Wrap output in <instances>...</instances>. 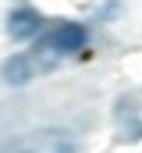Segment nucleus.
I'll list each match as a JSON object with an SVG mask.
<instances>
[{
    "instance_id": "nucleus-3",
    "label": "nucleus",
    "mask_w": 142,
    "mask_h": 153,
    "mask_svg": "<svg viewBox=\"0 0 142 153\" xmlns=\"http://www.w3.org/2000/svg\"><path fill=\"white\" fill-rule=\"evenodd\" d=\"M32 75H36V64H32L29 53H14V57L4 64V78H7L11 85H29Z\"/></svg>"
},
{
    "instance_id": "nucleus-2",
    "label": "nucleus",
    "mask_w": 142,
    "mask_h": 153,
    "mask_svg": "<svg viewBox=\"0 0 142 153\" xmlns=\"http://www.w3.org/2000/svg\"><path fill=\"white\" fill-rule=\"evenodd\" d=\"M7 32H11V39H32L43 32V18H39V11H32V7H14L11 14H7Z\"/></svg>"
},
{
    "instance_id": "nucleus-1",
    "label": "nucleus",
    "mask_w": 142,
    "mask_h": 153,
    "mask_svg": "<svg viewBox=\"0 0 142 153\" xmlns=\"http://www.w3.org/2000/svg\"><path fill=\"white\" fill-rule=\"evenodd\" d=\"M85 43H89V32H85V25H78V22L57 25L50 36H43V46L53 50V53H78V50H85Z\"/></svg>"
}]
</instances>
